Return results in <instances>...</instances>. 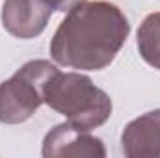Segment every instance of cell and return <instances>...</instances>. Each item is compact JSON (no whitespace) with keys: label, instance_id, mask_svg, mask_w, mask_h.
Listing matches in <instances>:
<instances>
[{"label":"cell","instance_id":"obj_4","mask_svg":"<svg viewBox=\"0 0 160 158\" xmlns=\"http://www.w3.org/2000/svg\"><path fill=\"white\" fill-rule=\"evenodd\" d=\"M41 155L45 158H104L106 149L99 138L91 136L88 130L75 128L67 121L47 132Z\"/></svg>","mask_w":160,"mask_h":158},{"label":"cell","instance_id":"obj_3","mask_svg":"<svg viewBox=\"0 0 160 158\" xmlns=\"http://www.w3.org/2000/svg\"><path fill=\"white\" fill-rule=\"evenodd\" d=\"M58 67L47 60L24 63L11 78L0 84V123L19 125L43 104V87Z\"/></svg>","mask_w":160,"mask_h":158},{"label":"cell","instance_id":"obj_5","mask_svg":"<svg viewBox=\"0 0 160 158\" xmlns=\"http://www.w3.org/2000/svg\"><path fill=\"white\" fill-rule=\"evenodd\" d=\"M52 11L45 0H4L0 19L9 36L34 39L45 32Z\"/></svg>","mask_w":160,"mask_h":158},{"label":"cell","instance_id":"obj_8","mask_svg":"<svg viewBox=\"0 0 160 158\" xmlns=\"http://www.w3.org/2000/svg\"><path fill=\"white\" fill-rule=\"evenodd\" d=\"M54 11H69L71 7H75V6H78L82 2H86V0H45Z\"/></svg>","mask_w":160,"mask_h":158},{"label":"cell","instance_id":"obj_2","mask_svg":"<svg viewBox=\"0 0 160 158\" xmlns=\"http://www.w3.org/2000/svg\"><path fill=\"white\" fill-rule=\"evenodd\" d=\"M43 104L62 114L78 130H93L112 116L110 95L82 73L56 69L43 87Z\"/></svg>","mask_w":160,"mask_h":158},{"label":"cell","instance_id":"obj_6","mask_svg":"<svg viewBox=\"0 0 160 158\" xmlns=\"http://www.w3.org/2000/svg\"><path fill=\"white\" fill-rule=\"evenodd\" d=\"M121 151L127 158L160 156V110L132 119L121 132Z\"/></svg>","mask_w":160,"mask_h":158},{"label":"cell","instance_id":"obj_7","mask_svg":"<svg viewBox=\"0 0 160 158\" xmlns=\"http://www.w3.org/2000/svg\"><path fill=\"white\" fill-rule=\"evenodd\" d=\"M138 52L147 65L160 71V11L147 15L140 24Z\"/></svg>","mask_w":160,"mask_h":158},{"label":"cell","instance_id":"obj_1","mask_svg":"<svg viewBox=\"0 0 160 158\" xmlns=\"http://www.w3.org/2000/svg\"><path fill=\"white\" fill-rule=\"evenodd\" d=\"M130 34L125 13L112 2L95 0L71 7L50 39L58 65L78 71L106 69Z\"/></svg>","mask_w":160,"mask_h":158}]
</instances>
